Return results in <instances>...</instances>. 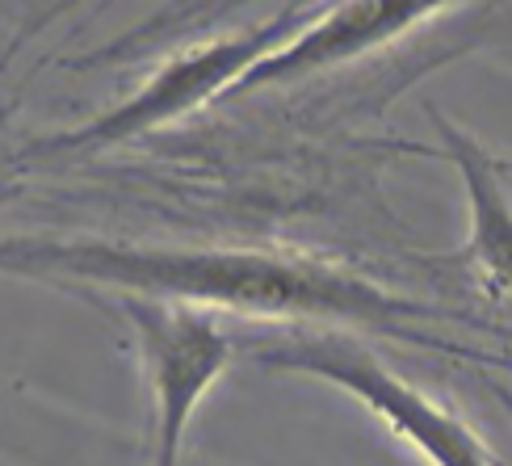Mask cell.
Masks as SVG:
<instances>
[{
  "instance_id": "obj_2",
  "label": "cell",
  "mask_w": 512,
  "mask_h": 466,
  "mask_svg": "<svg viewBox=\"0 0 512 466\" xmlns=\"http://www.w3.org/2000/svg\"><path fill=\"white\" fill-rule=\"evenodd\" d=\"M256 362L265 370L324 378V383L349 391L357 404H366L382 425L399 441H408L429 466H492V454L483 450L479 433L466 420H458L445 404L424 395L416 383L395 374L378 353L349 341V336L315 332V336L261 345L256 349Z\"/></svg>"
},
{
  "instance_id": "obj_5",
  "label": "cell",
  "mask_w": 512,
  "mask_h": 466,
  "mask_svg": "<svg viewBox=\"0 0 512 466\" xmlns=\"http://www.w3.org/2000/svg\"><path fill=\"white\" fill-rule=\"evenodd\" d=\"M445 9L450 5H387V0L324 9V17L307 21V30H298L273 55H265L231 93H252V89H265V84H286L298 76L324 72L332 63H349L382 47V42L408 34L420 21L441 17Z\"/></svg>"
},
{
  "instance_id": "obj_7",
  "label": "cell",
  "mask_w": 512,
  "mask_h": 466,
  "mask_svg": "<svg viewBox=\"0 0 512 466\" xmlns=\"http://www.w3.org/2000/svg\"><path fill=\"white\" fill-rule=\"evenodd\" d=\"M492 391H496V399H500V404L508 408V416H512V387H504V383H496Z\"/></svg>"
},
{
  "instance_id": "obj_4",
  "label": "cell",
  "mask_w": 512,
  "mask_h": 466,
  "mask_svg": "<svg viewBox=\"0 0 512 466\" xmlns=\"http://www.w3.org/2000/svg\"><path fill=\"white\" fill-rule=\"evenodd\" d=\"M135 332L152 404V466H181L189 416L231 366V336L210 311L160 299H118Z\"/></svg>"
},
{
  "instance_id": "obj_8",
  "label": "cell",
  "mask_w": 512,
  "mask_h": 466,
  "mask_svg": "<svg viewBox=\"0 0 512 466\" xmlns=\"http://www.w3.org/2000/svg\"><path fill=\"white\" fill-rule=\"evenodd\" d=\"M504 164V173H512V160H500Z\"/></svg>"
},
{
  "instance_id": "obj_1",
  "label": "cell",
  "mask_w": 512,
  "mask_h": 466,
  "mask_svg": "<svg viewBox=\"0 0 512 466\" xmlns=\"http://www.w3.org/2000/svg\"><path fill=\"white\" fill-rule=\"evenodd\" d=\"M0 273L101 286L114 299H160L185 307H231L256 315H298V320H357L378 332H403L416 345L450 349L412 320H429V307L395 299L366 278L324 257L282 248H194V244H126V240H51L9 236L0 240Z\"/></svg>"
},
{
  "instance_id": "obj_3",
  "label": "cell",
  "mask_w": 512,
  "mask_h": 466,
  "mask_svg": "<svg viewBox=\"0 0 512 466\" xmlns=\"http://www.w3.org/2000/svg\"><path fill=\"white\" fill-rule=\"evenodd\" d=\"M298 26H307V13L298 5H286V9H277L269 21H256V26H248V30L198 42V47H189V51L168 59L164 68H156L152 76L143 80V89L135 97L118 101L114 110L89 118L68 135L34 143L30 156L84 152V147H114V143H126L135 135L156 131V126H164V122H177L189 110L206 105L210 97L231 93L265 55H273L286 38H294Z\"/></svg>"
},
{
  "instance_id": "obj_6",
  "label": "cell",
  "mask_w": 512,
  "mask_h": 466,
  "mask_svg": "<svg viewBox=\"0 0 512 466\" xmlns=\"http://www.w3.org/2000/svg\"><path fill=\"white\" fill-rule=\"evenodd\" d=\"M433 126L445 143V156L454 160V168L462 173L466 185V202H471V240H466L462 257L466 265H475L487 286L512 294V202H508V189H504V164L487 152V147L458 131V126L429 110Z\"/></svg>"
}]
</instances>
